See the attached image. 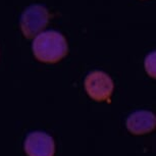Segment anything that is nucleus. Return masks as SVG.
Here are the masks:
<instances>
[{
  "mask_svg": "<svg viewBox=\"0 0 156 156\" xmlns=\"http://www.w3.org/2000/svg\"><path fill=\"white\" fill-rule=\"evenodd\" d=\"M32 49L38 60L45 63H55L67 54L69 45L59 32L45 31L34 37Z\"/></svg>",
  "mask_w": 156,
  "mask_h": 156,
  "instance_id": "f257e3e1",
  "label": "nucleus"
},
{
  "mask_svg": "<svg viewBox=\"0 0 156 156\" xmlns=\"http://www.w3.org/2000/svg\"><path fill=\"white\" fill-rule=\"evenodd\" d=\"M49 22L48 9L40 4H33L26 8L20 20V30L28 39L36 37L41 33Z\"/></svg>",
  "mask_w": 156,
  "mask_h": 156,
  "instance_id": "f03ea898",
  "label": "nucleus"
},
{
  "mask_svg": "<svg viewBox=\"0 0 156 156\" xmlns=\"http://www.w3.org/2000/svg\"><path fill=\"white\" fill-rule=\"evenodd\" d=\"M85 89L93 100L99 102H110V96L113 91V82L106 73L95 70L87 76L85 80Z\"/></svg>",
  "mask_w": 156,
  "mask_h": 156,
  "instance_id": "7ed1b4c3",
  "label": "nucleus"
},
{
  "mask_svg": "<svg viewBox=\"0 0 156 156\" xmlns=\"http://www.w3.org/2000/svg\"><path fill=\"white\" fill-rule=\"evenodd\" d=\"M25 151L28 156H54V140L46 133L34 132L26 138Z\"/></svg>",
  "mask_w": 156,
  "mask_h": 156,
  "instance_id": "20e7f679",
  "label": "nucleus"
},
{
  "mask_svg": "<svg viewBox=\"0 0 156 156\" xmlns=\"http://www.w3.org/2000/svg\"><path fill=\"white\" fill-rule=\"evenodd\" d=\"M154 113L147 110H139L132 113L126 119V128L134 135H144L155 129Z\"/></svg>",
  "mask_w": 156,
  "mask_h": 156,
  "instance_id": "39448f33",
  "label": "nucleus"
},
{
  "mask_svg": "<svg viewBox=\"0 0 156 156\" xmlns=\"http://www.w3.org/2000/svg\"><path fill=\"white\" fill-rule=\"evenodd\" d=\"M155 61H156V54H155V51H153L147 55L145 58V62H144L147 73H148L150 76H152V78H155V75H156Z\"/></svg>",
  "mask_w": 156,
  "mask_h": 156,
  "instance_id": "423d86ee",
  "label": "nucleus"
}]
</instances>
